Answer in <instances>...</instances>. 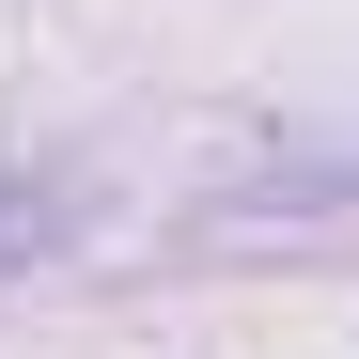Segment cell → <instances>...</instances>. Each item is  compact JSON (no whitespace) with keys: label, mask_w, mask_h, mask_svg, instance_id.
<instances>
[{"label":"cell","mask_w":359,"mask_h":359,"mask_svg":"<svg viewBox=\"0 0 359 359\" xmlns=\"http://www.w3.org/2000/svg\"><path fill=\"white\" fill-rule=\"evenodd\" d=\"M47 234H63V203H47V188H0V266H16V250H47Z\"/></svg>","instance_id":"6da1fadb"}]
</instances>
